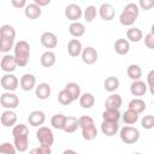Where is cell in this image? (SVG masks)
Masks as SVG:
<instances>
[{
  "label": "cell",
  "instance_id": "obj_40",
  "mask_svg": "<svg viewBox=\"0 0 154 154\" xmlns=\"http://www.w3.org/2000/svg\"><path fill=\"white\" fill-rule=\"evenodd\" d=\"M141 125L143 129H147V130H150L154 128V117L152 114H148V116H144L141 120Z\"/></svg>",
  "mask_w": 154,
  "mask_h": 154
},
{
  "label": "cell",
  "instance_id": "obj_45",
  "mask_svg": "<svg viewBox=\"0 0 154 154\" xmlns=\"http://www.w3.org/2000/svg\"><path fill=\"white\" fill-rule=\"evenodd\" d=\"M137 6L141 7L142 10H150L154 6V1H152V0H141L137 4Z\"/></svg>",
  "mask_w": 154,
  "mask_h": 154
},
{
  "label": "cell",
  "instance_id": "obj_14",
  "mask_svg": "<svg viewBox=\"0 0 154 154\" xmlns=\"http://www.w3.org/2000/svg\"><path fill=\"white\" fill-rule=\"evenodd\" d=\"M17 114L12 109H6L2 112L1 117H0V122L5 128H10V126H14L17 123Z\"/></svg>",
  "mask_w": 154,
  "mask_h": 154
},
{
  "label": "cell",
  "instance_id": "obj_26",
  "mask_svg": "<svg viewBox=\"0 0 154 154\" xmlns=\"http://www.w3.org/2000/svg\"><path fill=\"white\" fill-rule=\"evenodd\" d=\"M55 54L52 51H46L45 53H42L41 58H40V63L43 67H52L55 64Z\"/></svg>",
  "mask_w": 154,
  "mask_h": 154
},
{
  "label": "cell",
  "instance_id": "obj_17",
  "mask_svg": "<svg viewBox=\"0 0 154 154\" xmlns=\"http://www.w3.org/2000/svg\"><path fill=\"white\" fill-rule=\"evenodd\" d=\"M82 42L78 40V38H71L67 43V53L73 57V58H77L78 55H81L82 53Z\"/></svg>",
  "mask_w": 154,
  "mask_h": 154
},
{
  "label": "cell",
  "instance_id": "obj_27",
  "mask_svg": "<svg viewBox=\"0 0 154 154\" xmlns=\"http://www.w3.org/2000/svg\"><path fill=\"white\" fill-rule=\"evenodd\" d=\"M120 112L119 109H113V108H106L102 112V119L103 122H118L120 119Z\"/></svg>",
  "mask_w": 154,
  "mask_h": 154
},
{
  "label": "cell",
  "instance_id": "obj_16",
  "mask_svg": "<svg viewBox=\"0 0 154 154\" xmlns=\"http://www.w3.org/2000/svg\"><path fill=\"white\" fill-rule=\"evenodd\" d=\"M45 120H46V116H45V113L42 112V111H32L30 114H29V117H28V122H29V124L31 125V126H35V128H40L43 123H45Z\"/></svg>",
  "mask_w": 154,
  "mask_h": 154
},
{
  "label": "cell",
  "instance_id": "obj_11",
  "mask_svg": "<svg viewBox=\"0 0 154 154\" xmlns=\"http://www.w3.org/2000/svg\"><path fill=\"white\" fill-rule=\"evenodd\" d=\"M40 41H41V45L45 47V48H48V49H53L58 46V38H57V35L52 31H46L41 35L40 37Z\"/></svg>",
  "mask_w": 154,
  "mask_h": 154
},
{
  "label": "cell",
  "instance_id": "obj_10",
  "mask_svg": "<svg viewBox=\"0 0 154 154\" xmlns=\"http://www.w3.org/2000/svg\"><path fill=\"white\" fill-rule=\"evenodd\" d=\"M81 57H82V61L87 65H93L97 61V58H99V53L97 51L91 47V46H88L85 48L82 49V53H81Z\"/></svg>",
  "mask_w": 154,
  "mask_h": 154
},
{
  "label": "cell",
  "instance_id": "obj_25",
  "mask_svg": "<svg viewBox=\"0 0 154 154\" xmlns=\"http://www.w3.org/2000/svg\"><path fill=\"white\" fill-rule=\"evenodd\" d=\"M114 51L119 54V55H125L129 53L130 51V43L126 38H118L114 42Z\"/></svg>",
  "mask_w": 154,
  "mask_h": 154
},
{
  "label": "cell",
  "instance_id": "obj_24",
  "mask_svg": "<svg viewBox=\"0 0 154 154\" xmlns=\"http://www.w3.org/2000/svg\"><path fill=\"white\" fill-rule=\"evenodd\" d=\"M64 90L69 94V96L72 99V101H76V100L79 99V96H81V87H79L77 83H75V82L67 83V84L65 85Z\"/></svg>",
  "mask_w": 154,
  "mask_h": 154
},
{
  "label": "cell",
  "instance_id": "obj_41",
  "mask_svg": "<svg viewBox=\"0 0 154 154\" xmlns=\"http://www.w3.org/2000/svg\"><path fill=\"white\" fill-rule=\"evenodd\" d=\"M58 101H59V103H61V105H64V106H67V105H70L71 102H73L72 99L69 96V94H67L64 89L59 91V94H58Z\"/></svg>",
  "mask_w": 154,
  "mask_h": 154
},
{
  "label": "cell",
  "instance_id": "obj_39",
  "mask_svg": "<svg viewBox=\"0 0 154 154\" xmlns=\"http://www.w3.org/2000/svg\"><path fill=\"white\" fill-rule=\"evenodd\" d=\"M17 150L10 142H4L0 144V154H16Z\"/></svg>",
  "mask_w": 154,
  "mask_h": 154
},
{
  "label": "cell",
  "instance_id": "obj_12",
  "mask_svg": "<svg viewBox=\"0 0 154 154\" xmlns=\"http://www.w3.org/2000/svg\"><path fill=\"white\" fill-rule=\"evenodd\" d=\"M0 66H1V70L5 71L6 73H12L17 67L14 57L11 54H5L0 60Z\"/></svg>",
  "mask_w": 154,
  "mask_h": 154
},
{
  "label": "cell",
  "instance_id": "obj_1",
  "mask_svg": "<svg viewBox=\"0 0 154 154\" xmlns=\"http://www.w3.org/2000/svg\"><path fill=\"white\" fill-rule=\"evenodd\" d=\"M13 135V146L16 150L23 153L28 150L29 147V128L25 124H17L12 129Z\"/></svg>",
  "mask_w": 154,
  "mask_h": 154
},
{
  "label": "cell",
  "instance_id": "obj_6",
  "mask_svg": "<svg viewBox=\"0 0 154 154\" xmlns=\"http://www.w3.org/2000/svg\"><path fill=\"white\" fill-rule=\"evenodd\" d=\"M36 138L40 142V146L43 147H52L54 143V135L53 131L47 126H40L36 131Z\"/></svg>",
  "mask_w": 154,
  "mask_h": 154
},
{
  "label": "cell",
  "instance_id": "obj_32",
  "mask_svg": "<svg viewBox=\"0 0 154 154\" xmlns=\"http://www.w3.org/2000/svg\"><path fill=\"white\" fill-rule=\"evenodd\" d=\"M103 88L105 90L109 91V93H113L116 91L118 88H119V79L114 76H111V77H107L103 82Z\"/></svg>",
  "mask_w": 154,
  "mask_h": 154
},
{
  "label": "cell",
  "instance_id": "obj_48",
  "mask_svg": "<svg viewBox=\"0 0 154 154\" xmlns=\"http://www.w3.org/2000/svg\"><path fill=\"white\" fill-rule=\"evenodd\" d=\"M63 154H77V152L73 150V149H66V150L63 152Z\"/></svg>",
  "mask_w": 154,
  "mask_h": 154
},
{
  "label": "cell",
  "instance_id": "obj_31",
  "mask_svg": "<svg viewBox=\"0 0 154 154\" xmlns=\"http://www.w3.org/2000/svg\"><path fill=\"white\" fill-rule=\"evenodd\" d=\"M146 102L142 100V99H138V97H136V99H132L130 102H129V109H131V111H134V112H136L137 114H140V113H142L144 109H146Z\"/></svg>",
  "mask_w": 154,
  "mask_h": 154
},
{
  "label": "cell",
  "instance_id": "obj_9",
  "mask_svg": "<svg viewBox=\"0 0 154 154\" xmlns=\"http://www.w3.org/2000/svg\"><path fill=\"white\" fill-rule=\"evenodd\" d=\"M83 16V10L77 4H69L65 7V17L71 22H78V19Z\"/></svg>",
  "mask_w": 154,
  "mask_h": 154
},
{
  "label": "cell",
  "instance_id": "obj_18",
  "mask_svg": "<svg viewBox=\"0 0 154 154\" xmlns=\"http://www.w3.org/2000/svg\"><path fill=\"white\" fill-rule=\"evenodd\" d=\"M147 84L138 79V81H132L131 85H130V93L134 95V96H143L146 93H147Z\"/></svg>",
  "mask_w": 154,
  "mask_h": 154
},
{
  "label": "cell",
  "instance_id": "obj_46",
  "mask_svg": "<svg viewBox=\"0 0 154 154\" xmlns=\"http://www.w3.org/2000/svg\"><path fill=\"white\" fill-rule=\"evenodd\" d=\"M11 4L16 8H22V7L26 6V1L25 0H11Z\"/></svg>",
  "mask_w": 154,
  "mask_h": 154
},
{
  "label": "cell",
  "instance_id": "obj_43",
  "mask_svg": "<svg viewBox=\"0 0 154 154\" xmlns=\"http://www.w3.org/2000/svg\"><path fill=\"white\" fill-rule=\"evenodd\" d=\"M29 154H52V150L49 147H43V146H40V147H36V148H32Z\"/></svg>",
  "mask_w": 154,
  "mask_h": 154
},
{
  "label": "cell",
  "instance_id": "obj_49",
  "mask_svg": "<svg viewBox=\"0 0 154 154\" xmlns=\"http://www.w3.org/2000/svg\"><path fill=\"white\" fill-rule=\"evenodd\" d=\"M1 58H2V57H1V52H0V60H1Z\"/></svg>",
  "mask_w": 154,
  "mask_h": 154
},
{
  "label": "cell",
  "instance_id": "obj_36",
  "mask_svg": "<svg viewBox=\"0 0 154 154\" xmlns=\"http://www.w3.org/2000/svg\"><path fill=\"white\" fill-rule=\"evenodd\" d=\"M65 119H66V116H64V114H61V113H57V114H54V116L51 118V125H52L54 129H57V130H63Z\"/></svg>",
  "mask_w": 154,
  "mask_h": 154
},
{
  "label": "cell",
  "instance_id": "obj_23",
  "mask_svg": "<svg viewBox=\"0 0 154 154\" xmlns=\"http://www.w3.org/2000/svg\"><path fill=\"white\" fill-rule=\"evenodd\" d=\"M69 32H70V35L71 36H73V37H81V36H83L84 35V32H85V26H84V24L83 23H81V22H72L70 25H69Z\"/></svg>",
  "mask_w": 154,
  "mask_h": 154
},
{
  "label": "cell",
  "instance_id": "obj_28",
  "mask_svg": "<svg viewBox=\"0 0 154 154\" xmlns=\"http://www.w3.org/2000/svg\"><path fill=\"white\" fill-rule=\"evenodd\" d=\"M78 128H79V125H78V119H77L76 117H71V116L66 117L65 123H64V128H63V130H64L65 132L72 134V132H75Z\"/></svg>",
  "mask_w": 154,
  "mask_h": 154
},
{
  "label": "cell",
  "instance_id": "obj_5",
  "mask_svg": "<svg viewBox=\"0 0 154 154\" xmlns=\"http://www.w3.org/2000/svg\"><path fill=\"white\" fill-rule=\"evenodd\" d=\"M119 136H120V140L125 144H134L140 140V131L137 128L128 125L120 129Z\"/></svg>",
  "mask_w": 154,
  "mask_h": 154
},
{
  "label": "cell",
  "instance_id": "obj_35",
  "mask_svg": "<svg viewBox=\"0 0 154 154\" xmlns=\"http://www.w3.org/2000/svg\"><path fill=\"white\" fill-rule=\"evenodd\" d=\"M120 117H122L123 122H124L125 124H128V125H132V124H135V123L138 120V114H137L136 112L129 109V108H128V109L123 113V116H120Z\"/></svg>",
  "mask_w": 154,
  "mask_h": 154
},
{
  "label": "cell",
  "instance_id": "obj_50",
  "mask_svg": "<svg viewBox=\"0 0 154 154\" xmlns=\"http://www.w3.org/2000/svg\"><path fill=\"white\" fill-rule=\"evenodd\" d=\"M134 154H141V153H134Z\"/></svg>",
  "mask_w": 154,
  "mask_h": 154
},
{
  "label": "cell",
  "instance_id": "obj_44",
  "mask_svg": "<svg viewBox=\"0 0 154 154\" xmlns=\"http://www.w3.org/2000/svg\"><path fill=\"white\" fill-rule=\"evenodd\" d=\"M144 45L147 46V48L154 49V34L153 32H149L144 36Z\"/></svg>",
  "mask_w": 154,
  "mask_h": 154
},
{
  "label": "cell",
  "instance_id": "obj_42",
  "mask_svg": "<svg viewBox=\"0 0 154 154\" xmlns=\"http://www.w3.org/2000/svg\"><path fill=\"white\" fill-rule=\"evenodd\" d=\"M147 88L149 89L150 94H154V70H150L147 76Z\"/></svg>",
  "mask_w": 154,
  "mask_h": 154
},
{
  "label": "cell",
  "instance_id": "obj_19",
  "mask_svg": "<svg viewBox=\"0 0 154 154\" xmlns=\"http://www.w3.org/2000/svg\"><path fill=\"white\" fill-rule=\"evenodd\" d=\"M51 85L45 82L35 87V95L38 100H47L51 96Z\"/></svg>",
  "mask_w": 154,
  "mask_h": 154
},
{
  "label": "cell",
  "instance_id": "obj_34",
  "mask_svg": "<svg viewBox=\"0 0 154 154\" xmlns=\"http://www.w3.org/2000/svg\"><path fill=\"white\" fill-rule=\"evenodd\" d=\"M14 47V38H8L0 36V52L1 53H8Z\"/></svg>",
  "mask_w": 154,
  "mask_h": 154
},
{
  "label": "cell",
  "instance_id": "obj_20",
  "mask_svg": "<svg viewBox=\"0 0 154 154\" xmlns=\"http://www.w3.org/2000/svg\"><path fill=\"white\" fill-rule=\"evenodd\" d=\"M119 130V125H118V122L113 123V122H103L101 123V131L103 135L108 136V137H112L114 136Z\"/></svg>",
  "mask_w": 154,
  "mask_h": 154
},
{
  "label": "cell",
  "instance_id": "obj_30",
  "mask_svg": "<svg viewBox=\"0 0 154 154\" xmlns=\"http://www.w3.org/2000/svg\"><path fill=\"white\" fill-rule=\"evenodd\" d=\"M78 101L83 108H91L95 103V97L91 93H84V94H81Z\"/></svg>",
  "mask_w": 154,
  "mask_h": 154
},
{
  "label": "cell",
  "instance_id": "obj_13",
  "mask_svg": "<svg viewBox=\"0 0 154 154\" xmlns=\"http://www.w3.org/2000/svg\"><path fill=\"white\" fill-rule=\"evenodd\" d=\"M19 85L24 91H30L36 85V77L32 73H24L19 79Z\"/></svg>",
  "mask_w": 154,
  "mask_h": 154
},
{
  "label": "cell",
  "instance_id": "obj_4",
  "mask_svg": "<svg viewBox=\"0 0 154 154\" xmlns=\"http://www.w3.org/2000/svg\"><path fill=\"white\" fill-rule=\"evenodd\" d=\"M138 13H140V7L137 6V4L135 2H129L128 5H125L123 12L120 13L119 16V22L122 25H125V26H130L132 25L137 17H138Z\"/></svg>",
  "mask_w": 154,
  "mask_h": 154
},
{
  "label": "cell",
  "instance_id": "obj_2",
  "mask_svg": "<svg viewBox=\"0 0 154 154\" xmlns=\"http://www.w3.org/2000/svg\"><path fill=\"white\" fill-rule=\"evenodd\" d=\"M13 52H14L13 57L16 59L17 66H20V67L26 66L30 59V45L26 41L20 40L14 43Z\"/></svg>",
  "mask_w": 154,
  "mask_h": 154
},
{
  "label": "cell",
  "instance_id": "obj_8",
  "mask_svg": "<svg viewBox=\"0 0 154 154\" xmlns=\"http://www.w3.org/2000/svg\"><path fill=\"white\" fill-rule=\"evenodd\" d=\"M0 84H1V87H2L6 91L13 93V91L18 88L19 81H18V78H17L13 73H6V75H4V76L1 77Z\"/></svg>",
  "mask_w": 154,
  "mask_h": 154
},
{
  "label": "cell",
  "instance_id": "obj_15",
  "mask_svg": "<svg viewBox=\"0 0 154 154\" xmlns=\"http://www.w3.org/2000/svg\"><path fill=\"white\" fill-rule=\"evenodd\" d=\"M99 14L103 20L109 22V20H112L114 18L116 11H114V7L111 4L105 2V4H101V6L99 7Z\"/></svg>",
  "mask_w": 154,
  "mask_h": 154
},
{
  "label": "cell",
  "instance_id": "obj_33",
  "mask_svg": "<svg viewBox=\"0 0 154 154\" xmlns=\"http://www.w3.org/2000/svg\"><path fill=\"white\" fill-rule=\"evenodd\" d=\"M126 37L131 42H140L143 38V32L138 28H130L126 31Z\"/></svg>",
  "mask_w": 154,
  "mask_h": 154
},
{
  "label": "cell",
  "instance_id": "obj_7",
  "mask_svg": "<svg viewBox=\"0 0 154 154\" xmlns=\"http://www.w3.org/2000/svg\"><path fill=\"white\" fill-rule=\"evenodd\" d=\"M0 103L4 108L6 109H14L18 107L19 105V97L14 94V93H10V91H5L1 96H0Z\"/></svg>",
  "mask_w": 154,
  "mask_h": 154
},
{
  "label": "cell",
  "instance_id": "obj_21",
  "mask_svg": "<svg viewBox=\"0 0 154 154\" xmlns=\"http://www.w3.org/2000/svg\"><path fill=\"white\" fill-rule=\"evenodd\" d=\"M41 13H42L41 7H38L37 5H35L34 2L26 4V6L24 7V14L29 19H37L41 16Z\"/></svg>",
  "mask_w": 154,
  "mask_h": 154
},
{
  "label": "cell",
  "instance_id": "obj_38",
  "mask_svg": "<svg viewBox=\"0 0 154 154\" xmlns=\"http://www.w3.org/2000/svg\"><path fill=\"white\" fill-rule=\"evenodd\" d=\"M83 16H84V19H85L87 23H91L95 19V17H96V7L93 6V5L88 6L83 11Z\"/></svg>",
  "mask_w": 154,
  "mask_h": 154
},
{
  "label": "cell",
  "instance_id": "obj_37",
  "mask_svg": "<svg viewBox=\"0 0 154 154\" xmlns=\"http://www.w3.org/2000/svg\"><path fill=\"white\" fill-rule=\"evenodd\" d=\"M0 36L8 37V38H14L16 37V30L12 25L4 24V25L0 26Z\"/></svg>",
  "mask_w": 154,
  "mask_h": 154
},
{
  "label": "cell",
  "instance_id": "obj_22",
  "mask_svg": "<svg viewBox=\"0 0 154 154\" xmlns=\"http://www.w3.org/2000/svg\"><path fill=\"white\" fill-rule=\"evenodd\" d=\"M123 103V99L119 94H111L106 101H105V107L106 108H113V109H119Z\"/></svg>",
  "mask_w": 154,
  "mask_h": 154
},
{
  "label": "cell",
  "instance_id": "obj_29",
  "mask_svg": "<svg viewBox=\"0 0 154 154\" xmlns=\"http://www.w3.org/2000/svg\"><path fill=\"white\" fill-rule=\"evenodd\" d=\"M126 75H128V77L130 79L138 81L142 77V69L138 65H136V64H131L126 69Z\"/></svg>",
  "mask_w": 154,
  "mask_h": 154
},
{
  "label": "cell",
  "instance_id": "obj_47",
  "mask_svg": "<svg viewBox=\"0 0 154 154\" xmlns=\"http://www.w3.org/2000/svg\"><path fill=\"white\" fill-rule=\"evenodd\" d=\"M34 4L37 5L38 7H42V6H47L51 4V0H34Z\"/></svg>",
  "mask_w": 154,
  "mask_h": 154
},
{
  "label": "cell",
  "instance_id": "obj_3",
  "mask_svg": "<svg viewBox=\"0 0 154 154\" xmlns=\"http://www.w3.org/2000/svg\"><path fill=\"white\" fill-rule=\"evenodd\" d=\"M78 125L82 129V137L85 141H93L97 136V130L94 119L89 116H82L78 118Z\"/></svg>",
  "mask_w": 154,
  "mask_h": 154
}]
</instances>
